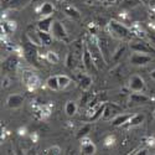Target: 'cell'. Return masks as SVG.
Masks as SVG:
<instances>
[{"instance_id":"obj_34","label":"cell","mask_w":155,"mask_h":155,"mask_svg":"<svg viewBox=\"0 0 155 155\" xmlns=\"http://www.w3.org/2000/svg\"><path fill=\"white\" fill-rule=\"evenodd\" d=\"M57 2H58V3H63V2H64V0H57Z\"/></svg>"},{"instance_id":"obj_22","label":"cell","mask_w":155,"mask_h":155,"mask_svg":"<svg viewBox=\"0 0 155 155\" xmlns=\"http://www.w3.org/2000/svg\"><path fill=\"white\" fill-rule=\"evenodd\" d=\"M58 83H60V89H64L71 84V78L66 74H60L58 76Z\"/></svg>"},{"instance_id":"obj_24","label":"cell","mask_w":155,"mask_h":155,"mask_svg":"<svg viewBox=\"0 0 155 155\" xmlns=\"http://www.w3.org/2000/svg\"><path fill=\"white\" fill-rule=\"evenodd\" d=\"M46 60L48 63L57 64L60 62V56L56 52H54V51H48V52H46Z\"/></svg>"},{"instance_id":"obj_26","label":"cell","mask_w":155,"mask_h":155,"mask_svg":"<svg viewBox=\"0 0 155 155\" xmlns=\"http://www.w3.org/2000/svg\"><path fill=\"white\" fill-rule=\"evenodd\" d=\"M91 132V125L89 124H86V125H83L78 132H77V138L78 139H82V138H86L87 135H88V133Z\"/></svg>"},{"instance_id":"obj_33","label":"cell","mask_w":155,"mask_h":155,"mask_svg":"<svg viewBox=\"0 0 155 155\" xmlns=\"http://www.w3.org/2000/svg\"><path fill=\"white\" fill-rule=\"evenodd\" d=\"M107 2H109V3H115L117 0H107Z\"/></svg>"},{"instance_id":"obj_8","label":"cell","mask_w":155,"mask_h":155,"mask_svg":"<svg viewBox=\"0 0 155 155\" xmlns=\"http://www.w3.org/2000/svg\"><path fill=\"white\" fill-rule=\"evenodd\" d=\"M24 104V97L21 94H10L6 99V106L9 109H19Z\"/></svg>"},{"instance_id":"obj_4","label":"cell","mask_w":155,"mask_h":155,"mask_svg":"<svg viewBox=\"0 0 155 155\" xmlns=\"http://www.w3.org/2000/svg\"><path fill=\"white\" fill-rule=\"evenodd\" d=\"M145 88V82L139 74H133L129 78V89L132 92H143Z\"/></svg>"},{"instance_id":"obj_28","label":"cell","mask_w":155,"mask_h":155,"mask_svg":"<svg viewBox=\"0 0 155 155\" xmlns=\"http://www.w3.org/2000/svg\"><path fill=\"white\" fill-rule=\"evenodd\" d=\"M46 153H47V154H54V155H58V154H61V148H60L58 145H52L51 148H48V149L46 150Z\"/></svg>"},{"instance_id":"obj_2","label":"cell","mask_w":155,"mask_h":155,"mask_svg":"<svg viewBox=\"0 0 155 155\" xmlns=\"http://www.w3.org/2000/svg\"><path fill=\"white\" fill-rule=\"evenodd\" d=\"M88 48H89V51H91V54H92V57H93V61H94V64H96L97 70H101L102 67H104L107 60H106L104 55H103L102 50L99 48V45L96 44V42L89 44Z\"/></svg>"},{"instance_id":"obj_25","label":"cell","mask_w":155,"mask_h":155,"mask_svg":"<svg viewBox=\"0 0 155 155\" xmlns=\"http://www.w3.org/2000/svg\"><path fill=\"white\" fill-rule=\"evenodd\" d=\"M66 66L68 68H74L76 66V55L72 52V51H70V52L67 54V57H66Z\"/></svg>"},{"instance_id":"obj_7","label":"cell","mask_w":155,"mask_h":155,"mask_svg":"<svg viewBox=\"0 0 155 155\" xmlns=\"http://www.w3.org/2000/svg\"><path fill=\"white\" fill-rule=\"evenodd\" d=\"M82 63L87 71H92V70H97L96 64H94V61H93V57H92V54L91 51L88 48V45H84V51H83V55H82Z\"/></svg>"},{"instance_id":"obj_6","label":"cell","mask_w":155,"mask_h":155,"mask_svg":"<svg viewBox=\"0 0 155 155\" xmlns=\"http://www.w3.org/2000/svg\"><path fill=\"white\" fill-rule=\"evenodd\" d=\"M149 62H151V56L143 52H134L130 57V63L133 66H145Z\"/></svg>"},{"instance_id":"obj_1","label":"cell","mask_w":155,"mask_h":155,"mask_svg":"<svg viewBox=\"0 0 155 155\" xmlns=\"http://www.w3.org/2000/svg\"><path fill=\"white\" fill-rule=\"evenodd\" d=\"M108 29L109 32L117 38H120V40H128V38L132 37V31L129 30L125 25H123L122 22H118L115 20L109 21L108 24Z\"/></svg>"},{"instance_id":"obj_12","label":"cell","mask_w":155,"mask_h":155,"mask_svg":"<svg viewBox=\"0 0 155 155\" xmlns=\"http://www.w3.org/2000/svg\"><path fill=\"white\" fill-rule=\"evenodd\" d=\"M133 104H147V103L150 102V98L144 94V93H140V92H133L130 94V98H129Z\"/></svg>"},{"instance_id":"obj_30","label":"cell","mask_w":155,"mask_h":155,"mask_svg":"<svg viewBox=\"0 0 155 155\" xmlns=\"http://www.w3.org/2000/svg\"><path fill=\"white\" fill-rule=\"evenodd\" d=\"M149 37H150V40H151V44H154V45H155V32L149 34Z\"/></svg>"},{"instance_id":"obj_20","label":"cell","mask_w":155,"mask_h":155,"mask_svg":"<svg viewBox=\"0 0 155 155\" xmlns=\"http://www.w3.org/2000/svg\"><path fill=\"white\" fill-rule=\"evenodd\" d=\"M63 12L66 14L68 18H71L72 20H78L81 18V14H80V11L77 10L74 6H66L63 10Z\"/></svg>"},{"instance_id":"obj_32","label":"cell","mask_w":155,"mask_h":155,"mask_svg":"<svg viewBox=\"0 0 155 155\" xmlns=\"http://www.w3.org/2000/svg\"><path fill=\"white\" fill-rule=\"evenodd\" d=\"M3 2H4L5 4H11V3H15L16 0H3Z\"/></svg>"},{"instance_id":"obj_31","label":"cell","mask_w":155,"mask_h":155,"mask_svg":"<svg viewBox=\"0 0 155 155\" xmlns=\"http://www.w3.org/2000/svg\"><path fill=\"white\" fill-rule=\"evenodd\" d=\"M150 78L155 81V70H153V71L150 72Z\"/></svg>"},{"instance_id":"obj_13","label":"cell","mask_w":155,"mask_h":155,"mask_svg":"<svg viewBox=\"0 0 155 155\" xmlns=\"http://www.w3.org/2000/svg\"><path fill=\"white\" fill-rule=\"evenodd\" d=\"M92 84H93V80H92V77L89 74H83V76L80 77L78 86H80V88L82 89L83 92H87L88 89L92 87Z\"/></svg>"},{"instance_id":"obj_15","label":"cell","mask_w":155,"mask_h":155,"mask_svg":"<svg viewBox=\"0 0 155 155\" xmlns=\"http://www.w3.org/2000/svg\"><path fill=\"white\" fill-rule=\"evenodd\" d=\"M145 122V115L141 114V113H138V114H133L129 122L127 123V125H129L130 128H135V127H139Z\"/></svg>"},{"instance_id":"obj_35","label":"cell","mask_w":155,"mask_h":155,"mask_svg":"<svg viewBox=\"0 0 155 155\" xmlns=\"http://www.w3.org/2000/svg\"><path fill=\"white\" fill-rule=\"evenodd\" d=\"M153 117H154V118H155V110H154V113H153Z\"/></svg>"},{"instance_id":"obj_18","label":"cell","mask_w":155,"mask_h":155,"mask_svg":"<svg viewBox=\"0 0 155 155\" xmlns=\"http://www.w3.org/2000/svg\"><path fill=\"white\" fill-rule=\"evenodd\" d=\"M77 109H78V106L74 101H68L64 106V113H66L67 117H73V115L77 113Z\"/></svg>"},{"instance_id":"obj_3","label":"cell","mask_w":155,"mask_h":155,"mask_svg":"<svg viewBox=\"0 0 155 155\" xmlns=\"http://www.w3.org/2000/svg\"><path fill=\"white\" fill-rule=\"evenodd\" d=\"M51 34H52L54 38H56V40H60V41H67V38H68V35H67L66 29H64V26H63V25L60 21H54Z\"/></svg>"},{"instance_id":"obj_16","label":"cell","mask_w":155,"mask_h":155,"mask_svg":"<svg viewBox=\"0 0 155 155\" xmlns=\"http://www.w3.org/2000/svg\"><path fill=\"white\" fill-rule=\"evenodd\" d=\"M55 12V8L51 3H44L40 9H38V14L41 15V18H46V16H52V14Z\"/></svg>"},{"instance_id":"obj_21","label":"cell","mask_w":155,"mask_h":155,"mask_svg":"<svg viewBox=\"0 0 155 155\" xmlns=\"http://www.w3.org/2000/svg\"><path fill=\"white\" fill-rule=\"evenodd\" d=\"M104 109H106V103H103V104H101V106L94 110V113L91 115V117H89V122H96V120H98L101 117H103Z\"/></svg>"},{"instance_id":"obj_27","label":"cell","mask_w":155,"mask_h":155,"mask_svg":"<svg viewBox=\"0 0 155 155\" xmlns=\"http://www.w3.org/2000/svg\"><path fill=\"white\" fill-rule=\"evenodd\" d=\"M114 113L113 108H110L108 104H106V109H104V113H103V119H109L112 118V114Z\"/></svg>"},{"instance_id":"obj_10","label":"cell","mask_w":155,"mask_h":155,"mask_svg":"<svg viewBox=\"0 0 155 155\" xmlns=\"http://www.w3.org/2000/svg\"><path fill=\"white\" fill-rule=\"evenodd\" d=\"M54 21H55V20L52 19V16L41 18L40 20L37 21V24H36L37 30H40V31H46V32H51V30H52Z\"/></svg>"},{"instance_id":"obj_9","label":"cell","mask_w":155,"mask_h":155,"mask_svg":"<svg viewBox=\"0 0 155 155\" xmlns=\"http://www.w3.org/2000/svg\"><path fill=\"white\" fill-rule=\"evenodd\" d=\"M81 151L84 155H93V154H96L97 148L93 144V141L89 140L86 137V138H82V140H81Z\"/></svg>"},{"instance_id":"obj_29","label":"cell","mask_w":155,"mask_h":155,"mask_svg":"<svg viewBox=\"0 0 155 155\" xmlns=\"http://www.w3.org/2000/svg\"><path fill=\"white\" fill-rule=\"evenodd\" d=\"M123 52H124V47H119V50L115 52V55L113 56V58L114 60H118L119 57H120V55H123Z\"/></svg>"},{"instance_id":"obj_14","label":"cell","mask_w":155,"mask_h":155,"mask_svg":"<svg viewBox=\"0 0 155 155\" xmlns=\"http://www.w3.org/2000/svg\"><path fill=\"white\" fill-rule=\"evenodd\" d=\"M130 117H132V114H118V115H115V117L112 119V125L113 127H123L129 122Z\"/></svg>"},{"instance_id":"obj_17","label":"cell","mask_w":155,"mask_h":155,"mask_svg":"<svg viewBox=\"0 0 155 155\" xmlns=\"http://www.w3.org/2000/svg\"><path fill=\"white\" fill-rule=\"evenodd\" d=\"M37 35L40 37V41L44 46H50L52 44V40H54V36L51 32H46V31H40L37 30Z\"/></svg>"},{"instance_id":"obj_19","label":"cell","mask_w":155,"mask_h":155,"mask_svg":"<svg viewBox=\"0 0 155 155\" xmlns=\"http://www.w3.org/2000/svg\"><path fill=\"white\" fill-rule=\"evenodd\" d=\"M46 86L51 91H58L60 89V83H58V76H51L46 81Z\"/></svg>"},{"instance_id":"obj_5","label":"cell","mask_w":155,"mask_h":155,"mask_svg":"<svg viewBox=\"0 0 155 155\" xmlns=\"http://www.w3.org/2000/svg\"><path fill=\"white\" fill-rule=\"evenodd\" d=\"M22 80L25 82V86H26L30 91H34V89H36L38 86H40V78H38L35 73L25 72L22 74Z\"/></svg>"},{"instance_id":"obj_11","label":"cell","mask_w":155,"mask_h":155,"mask_svg":"<svg viewBox=\"0 0 155 155\" xmlns=\"http://www.w3.org/2000/svg\"><path fill=\"white\" fill-rule=\"evenodd\" d=\"M134 52H143V54H155V50L147 42H135L130 45Z\"/></svg>"},{"instance_id":"obj_23","label":"cell","mask_w":155,"mask_h":155,"mask_svg":"<svg viewBox=\"0 0 155 155\" xmlns=\"http://www.w3.org/2000/svg\"><path fill=\"white\" fill-rule=\"evenodd\" d=\"M18 64H19V60H18V57H16V56H11V57L5 62L6 68H8V70H10V71L16 70Z\"/></svg>"}]
</instances>
